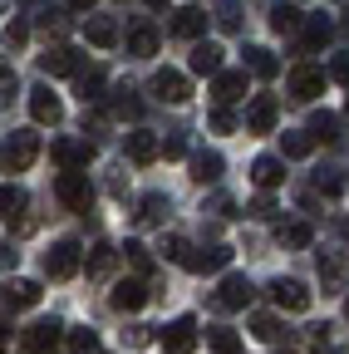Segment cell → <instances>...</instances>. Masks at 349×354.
Wrapping results in <instances>:
<instances>
[{
    "instance_id": "54",
    "label": "cell",
    "mask_w": 349,
    "mask_h": 354,
    "mask_svg": "<svg viewBox=\"0 0 349 354\" xmlns=\"http://www.w3.org/2000/svg\"><path fill=\"white\" fill-rule=\"evenodd\" d=\"M344 113H349V109H344Z\"/></svg>"
},
{
    "instance_id": "2",
    "label": "cell",
    "mask_w": 349,
    "mask_h": 354,
    "mask_svg": "<svg viewBox=\"0 0 349 354\" xmlns=\"http://www.w3.org/2000/svg\"><path fill=\"white\" fill-rule=\"evenodd\" d=\"M55 197H59L69 212H84V216H89V207H94V183H89L84 172H59Z\"/></svg>"
},
{
    "instance_id": "24",
    "label": "cell",
    "mask_w": 349,
    "mask_h": 354,
    "mask_svg": "<svg viewBox=\"0 0 349 354\" xmlns=\"http://www.w3.org/2000/svg\"><path fill=\"white\" fill-rule=\"evenodd\" d=\"M251 335H256L261 344H285V339H290V330H285L276 315H251Z\"/></svg>"
},
{
    "instance_id": "11",
    "label": "cell",
    "mask_w": 349,
    "mask_h": 354,
    "mask_svg": "<svg viewBox=\"0 0 349 354\" xmlns=\"http://www.w3.org/2000/svg\"><path fill=\"white\" fill-rule=\"evenodd\" d=\"M39 59V69H45V74H84V64H79V50H69V44H50V50L45 55H35Z\"/></svg>"
},
{
    "instance_id": "1",
    "label": "cell",
    "mask_w": 349,
    "mask_h": 354,
    "mask_svg": "<svg viewBox=\"0 0 349 354\" xmlns=\"http://www.w3.org/2000/svg\"><path fill=\"white\" fill-rule=\"evenodd\" d=\"M59 339H69V335H64V325H59L55 315H50V320H35V325L20 330V354H55Z\"/></svg>"
},
{
    "instance_id": "31",
    "label": "cell",
    "mask_w": 349,
    "mask_h": 354,
    "mask_svg": "<svg viewBox=\"0 0 349 354\" xmlns=\"http://www.w3.org/2000/svg\"><path fill=\"white\" fill-rule=\"evenodd\" d=\"M128 55H138V59H148V55H158V30H133L128 35Z\"/></svg>"
},
{
    "instance_id": "27",
    "label": "cell",
    "mask_w": 349,
    "mask_h": 354,
    "mask_svg": "<svg viewBox=\"0 0 349 354\" xmlns=\"http://www.w3.org/2000/svg\"><path fill=\"white\" fill-rule=\"evenodd\" d=\"M74 94H79L84 104H99V99H104V69H84V74L74 79Z\"/></svg>"
},
{
    "instance_id": "12",
    "label": "cell",
    "mask_w": 349,
    "mask_h": 354,
    "mask_svg": "<svg viewBox=\"0 0 349 354\" xmlns=\"http://www.w3.org/2000/svg\"><path fill=\"white\" fill-rule=\"evenodd\" d=\"M123 153H128V162L148 167L153 158H162V143H158V133H148V128H133V133H128V143H123Z\"/></svg>"
},
{
    "instance_id": "3",
    "label": "cell",
    "mask_w": 349,
    "mask_h": 354,
    "mask_svg": "<svg viewBox=\"0 0 349 354\" xmlns=\"http://www.w3.org/2000/svg\"><path fill=\"white\" fill-rule=\"evenodd\" d=\"M158 344H162L167 354H192V349L202 344V330H197V320H192V315H178L172 325H162Z\"/></svg>"
},
{
    "instance_id": "33",
    "label": "cell",
    "mask_w": 349,
    "mask_h": 354,
    "mask_svg": "<svg viewBox=\"0 0 349 354\" xmlns=\"http://www.w3.org/2000/svg\"><path fill=\"white\" fill-rule=\"evenodd\" d=\"M330 35H334V25H330L325 15H310V20H305V44H310V50H320Z\"/></svg>"
},
{
    "instance_id": "17",
    "label": "cell",
    "mask_w": 349,
    "mask_h": 354,
    "mask_svg": "<svg viewBox=\"0 0 349 354\" xmlns=\"http://www.w3.org/2000/svg\"><path fill=\"white\" fill-rule=\"evenodd\" d=\"M143 300H148V286H143L138 276L118 281V286H113V295H109V305H113V310H143Z\"/></svg>"
},
{
    "instance_id": "55",
    "label": "cell",
    "mask_w": 349,
    "mask_h": 354,
    "mask_svg": "<svg viewBox=\"0 0 349 354\" xmlns=\"http://www.w3.org/2000/svg\"><path fill=\"white\" fill-rule=\"evenodd\" d=\"M344 310H349V305H344Z\"/></svg>"
},
{
    "instance_id": "40",
    "label": "cell",
    "mask_w": 349,
    "mask_h": 354,
    "mask_svg": "<svg viewBox=\"0 0 349 354\" xmlns=\"http://www.w3.org/2000/svg\"><path fill=\"white\" fill-rule=\"evenodd\" d=\"M25 39H30V25H25V20H10V25H6V50H20Z\"/></svg>"
},
{
    "instance_id": "28",
    "label": "cell",
    "mask_w": 349,
    "mask_h": 354,
    "mask_svg": "<svg viewBox=\"0 0 349 354\" xmlns=\"http://www.w3.org/2000/svg\"><path fill=\"white\" fill-rule=\"evenodd\" d=\"M271 30H276V35H295V30H305V20H300L295 6H285V0H281V6L271 10Z\"/></svg>"
},
{
    "instance_id": "41",
    "label": "cell",
    "mask_w": 349,
    "mask_h": 354,
    "mask_svg": "<svg viewBox=\"0 0 349 354\" xmlns=\"http://www.w3.org/2000/svg\"><path fill=\"white\" fill-rule=\"evenodd\" d=\"M123 251H128V261H133V271H138V276H148V271H153V261H148V251H143L138 241H128Z\"/></svg>"
},
{
    "instance_id": "48",
    "label": "cell",
    "mask_w": 349,
    "mask_h": 354,
    "mask_svg": "<svg viewBox=\"0 0 349 354\" xmlns=\"http://www.w3.org/2000/svg\"><path fill=\"white\" fill-rule=\"evenodd\" d=\"M202 212H216V216H232V197H211V207H202Z\"/></svg>"
},
{
    "instance_id": "53",
    "label": "cell",
    "mask_w": 349,
    "mask_h": 354,
    "mask_svg": "<svg viewBox=\"0 0 349 354\" xmlns=\"http://www.w3.org/2000/svg\"><path fill=\"white\" fill-rule=\"evenodd\" d=\"M148 6H153V10H162V6H167V0H148Z\"/></svg>"
},
{
    "instance_id": "39",
    "label": "cell",
    "mask_w": 349,
    "mask_h": 354,
    "mask_svg": "<svg viewBox=\"0 0 349 354\" xmlns=\"http://www.w3.org/2000/svg\"><path fill=\"white\" fill-rule=\"evenodd\" d=\"M113 113H118V118H138V99H133V88H118V94H113Z\"/></svg>"
},
{
    "instance_id": "37",
    "label": "cell",
    "mask_w": 349,
    "mask_h": 354,
    "mask_svg": "<svg viewBox=\"0 0 349 354\" xmlns=\"http://www.w3.org/2000/svg\"><path fill=\"white\" fill-rule=\"evenodd\" d=\"M276 236H281V246H310V236H315V232L305 227V221H290V227H281Z\"/></svg>"
},
{
    "instance_id": "14",
    "label": "cell",
    "mask_w": 349,
    "mask_h": 354,
    "mask_svg": "<svg viewBox=\"0 0 349 354\" xmlns=\"http://www.w3.org/2000/svg\"><path fill=\"white\" fill-rule=\"evenodd\" d=\"M30 118H35V123H50V128H55V123L64 118V104H59V94H50L45 84H39V88H30Z\"/></svg>"
},
{
    "instance_id": "23",
    "label": "cell",
    "mask_w": 349,
    "mask_h": 354,
    "mask_svg": "<svg viewBox=\"0 0 349 354\" xmlns=\"http://www.w3.org/2000/svg\"><path fill=\"white\" fill-rule=\"evenodd\" d=\"M25 202H30L25 187H10V183H6V192H0V212H6V221H10L15 232L25 227Z\"/></svg>"
},
{
    "instance_id": "30",
    "label": "cell",
    "mask_w": 349,
    "mask_h": 354,
    "mask_svg": "<svg viewBox=\"0 0 349 354\" xmlns=\"http://www.w3.org/2000/svg\"><path fill=\"white\" fill-rule=\"evenodd\" d=\"M305 133H310L315 143H334V138H339V118H334V113H315Z\"/></svg>"
},
{
    "instance_id": "35",
    "label": "cell",
    "mask_w": 349,
    "mask_h": 354,
    "mask_svg": "<svg viewBox=\"0 0 349 354\" xmlns=\"http://www.w3.org/2000/svg\"><path fill=\"white\" fill-rule=\"evenodd\" d=\"M69 349H74V354H94V349H99V330H89V325L69 330Z\"/></svg>"
},
{
    "instance_id": "20",
    "label": "cell",
    "mask_w": 349,
    "mask_h": 354,
    "mask_svg": "<svg viewBox=\"0 0 349 354\" xmlns=\"http://www.w3.org/2000/svg\"><path fill=\"white\" fill-rule=\"evenodd\" d=\"M84 39H89L94 50H113V44H118V25L109 15H94V20H84Z\"/></svg>"
},
{
    "instance_id": "9",
    "label": "cell",
    "mask_w": 349,
    "mask_h": 354,
    "mask_svg": "<svg viewBox=\"0 0 349 354\" xmlns=\"http://www.w3.org/2000/svg\"><path fill=\"white\" fill-rule=\"evenodd\" d=\"M271 300H276V310H285V315H300V310H310V290H305L300 281H271Z\"/></svg>"
},
{
    "instance_id": "5",
    "label": "cell",
    "mask_w": 349,
    "mask_h": 354,
    "mask_svg": "<svg viewBox=\"0 0 349 354\" xmlns=\"http://www.w3.org/2000/svg\"><path fill=\"white\" fill-rule=\"evenodd\" d=\"M325 69H315V64H295L290 69V79H285V88H290V99H300V104H310V99H320L325 94Z\"/></svg>"
},
{
    "instance_id": "44",
    "label": "cell",
    "mask_w": 349,
    "mask_h": 354,
    "mask_svg": "<svg viewBox=\"0 0 349 354\" xmlns=\"http://www.w3.org/2000/svg\"><path fill=\"white\" fill-rule=\"evenodd\" d=\"M207 123H211L216 133H232V128H236V118H232L227 109H211V118H207Z\"/></svg>"
},
{
    "instance_id": "26",
    "label": "cell",
    "mask_w": 349,
    "mask_h": 354,
    "mask_svg": "<svg viewBox=\"0 0 349 354\" xmlns=\"http://www.w3.org/2000/svg\"><path fill=\"white\" fill-rule=\"evenodd\" d=\"M222 167H227L222 153H197V158H192V183H202V187L216 183V177H222Z\"/></svg>"
},
{
    "instance_id": "10",
    "label": "cell",
    "mask_w": 349,
    "mask_h": 354,
    "mask_svg": "<svg viewBox=\"0 0 349 354\" xmlns=\"http://www.w3.org/2000/svg\"><path fill=\"white\" fill-rule=\"evenodd\" d=\"M211 99H216V109L246 99V69H222V74L211 79Z\"/></svg>"
},
{
    "instance_id": "16",
    "label": "cell",
    "mask_w": 349,
    "mask_h": 354,
    "mask_svg": "<svg viewBox=\"0 0 349 354\" xmlns=\"http://www.w3.org/2000/svg\"><path fill=\"white\" fill-rule=\"evenodd\" d=\"M251 183H256V187H266V192L281 187V183H285V162L271 158V153H261V158L251 162Z\"/></svg>"
},
{
    "instance_id": "52",
    "label": "cell",
    "mask_w": 349,
    "mask_h": 354,
    "mask_svg": "<svg viewBox=\"0 0 349 354\" xmlns=\"http://www.w3.org/2000/svg\"><path fill=\"white\" fill-rule=\"evenodd\" d=\"M69 6H74V10H94V0H69Z\"/></svg>"
},
{
    "instance_id": "32",
    "label": "cell",
    "mask_w": 349,
    "mask_h": 354,
    "mask_svg": "<svg viewBox=\"0 0 349 354\" xmlns=\"http://www.w3.org/2000/svg\"><path fill=\"white\" fill-rule=\"evenodd\" d=\"M162 212H167V197H162V192H148V197L138 202V221H143V227H158Z\"/></svg>"
},
{
    "instance_id": "6",
    "label": "cell",
    "mask_w": 349,
    "mask_h": 354,
    "mask_svg": "<svg viewBox=\"0 0 349 354\" xmlns=\"http://www.w3.org/2000/svg\"><path fill=\"white\" fill-rule=\"evenodd\" d=\"M39 158V133H10L6 138V172H25Z\"/></svg>"
},
{
    "instance_id": "8",
    "label": "cell",
    "mask_w": 349,
    "mask_h": 354,
    "mask_svg": "<svg viewBox=\"0 0 349 354\" xmlns=\"http://www.w3.org/2000/svg\"><path fill=\"white\" fill-rule=\"evenodd\" d=\"M276 118H281L276 94H256L246 109V133H276Z\"/></svg>"
},
{
    "instance_id": "4",
    "label": "cell",
    "mask_w": 349,
    "mask_h": 354,
    "mask_svg": "<svg viewBox=\"0 0 349 354\" xmlns=\"http://www.w3.org/2000/svg\"><path fill=\"white\" fill-rule=\"evenodd\" d=\"M79 261H84V251H79V241H55L50 251H45V276L50 281H69L74 271H79Z\"/></svg>"
},
{
    "instance_id": "43",
    "label": "cell",
    "mask_w": 349,
    "mask_h": 354,
    "mask_svg": "<svg viewBox=\"0 0 349 354\" xmlns=\"http://www.w3.org/2000/svg\"><path fill=\"white\" fill-rule=\"evenodd\" d=\"M330 79L334 84H349V55H334L330 59Z\"/></svg>"
},
{
    "instance_id": "25",
    "label": "cell",
    "mask_w": 349,
    "mask_h": 354,
    "mask_svg": "<svg viewBox=\"0 0 349 354\" xmlns=\"http://www.w3.org/2000/svg\"><path fill=\"white\" fill-rule=\"evenodd\" d=\"M192 74H211V79L222 74V44H211V39L197 44L192 50Z\"/></svg>"
},
{
    "instance_id": "50",
    "label": "cell",
    "mask_w": 349,
    "mask_h": 354,
    "mask_svg": "<svg viewBox=\"0 0 349 354\" xmlns=\"http://www.w3.org/2000/svg\"><path fill=\"white\" fill-rule=\"evenodd\" d=\"M15 88H20V84H15V74L6 69V74H0V94H6V99H10V94H15Z\"/></svg>"
},
{
    "instance_id": "45",
    "label": "cell",
    "mask_w": 349,
    "mask_h": 354,
    "mask_svg": "<svg viewBox=\"0 0 349 354\" xmlns=\"http://www.w3.org/2000/svg\"><path fill=\"white\" fill-rule=\"evenodd\" d=\"M315 187H320L325 197H334V192H339L344 183H339V177H334V172H320V177H315Z\"/></svg>"
},
{
    "instance_id": "46",
    "label": "cell",
    "mask_w": 349,
    "mask_h": 354,
    "mask_svg": "<svg viewBox=\"0 0 349 354\" xmlns=\"http://www.w3.org/2000/svg\"><path fill=\"white\" fill-rule=\"evenodd\" d=\"M251 216H261V221L276 216V202H271V197H256V202H251Z\"/></svg>"
},
{
    "instance_id": "29",
    "label": "cell",
    "mask_w": 349,
    "mask_h": 354,
    "mask_svg": "<svg viewBox=\"0 0 349 354\" xmlns=\"http://www.w3.org/2000/svg\"><path fill=\"white\" fill-rule=\"evenodd\" d=\"M113 261H118V251H113L109 241H99V246L89 251V276H94V281H104V276L113 271Z\"/></svg>"
},
{
    "instance_id": "38",
    "label": "cell",
    "mask_w": 349,
    "mask_h": 354,
    "mask_svg": "<svg viewBox=\"0 0 349 354\" xmlns=\"http://www.w3.org/2000/svg\"><path fill=\"white\" fill-rule=\"evenodd\" d=\"M162 256L178 261V266H187V261H192V246H187L182 236H167V241H162Z\"/></svg>"
},
{
    "instance_id": "34",
    "label": "cell",
    "mask_w": 349,
    "mask_h": 354,
    "mask_svg": "<svg viewBox=\"0 0 349 354\" xmlns=\"http://www.w3.org/2000/svg\"><path fill=\"white\" fill-rule=\"evenodd\" d=\"M207 339H211V349H216V354H241V339H236V330H222V325H211V330H207Z\"/></svg>"
},
{
    "instance_id": "47",
    "label": "cell",
    "mask_w": 349,
    "mask_h": 354,
    "mask_svg": "<svg viewBox=\"0 0 349 354\" xmlns=\"http://www.w3.org/2000/svg\"><path fill=\"white\" fill-rule=\"evenodd\" d=\"M182 153H187L182 138H167V143H162V158H182Z\"/></svg>"
},
{
    "instance_id": "22",
    "label": "cell",
    "mask_w": 349,
    "mask_h": 354,
    "mask_svg": "<svg viewBox=\"0 0 349 354\" xmlns=\"http://www.w3.org/2000/svg\"><path fill=\"white\" fill-rule=\"evenodd\" d=\"M35 300H39V281H25V276L6 281V305L10 310H30Z\"/></svg>"
},
{
    "instance_id": "42",
    "label": "cell",
    "mask_w": 349,
    "mask_h": 354,
    "mask_svg": "<svg viewBox=\"0 0 349 354\" xmlns=\"http://www.w3.org/2000/svg\"><path fill=\"white\" fill-rule=\"evenodd\" d=\"M216 25H222V30H236L241 25V6H236V0H227V6L216 10Z\"/></svg>"
},
{
    "instance_id": "21",
    "label": "cell",
    "mask_w": 349,
    "mask_h": 354,
    "mask_svg": "<svg viewBox=\"0 0 349 354\" xmlns=\"http://www.w3.org/2000/svg\"><path fill=\"white\" fill-rule=\"evenodd\" d=\"M246 69H251L256 79H276V74H281V59L266 50V44H246Z\"/></svg>"
},
{
    "instance_id": "15",
    "label": "cell",
    "mask_w": 349,
    "mask_h": 354,
    "mask_svg": "<svg viewBox=\"0 0 349 354\" xmlns=\"http://www.w3.org/2000/svg\"><path fill=\"white\" fill-rule=\"evenodd\" d=\"M251 295H256V286H251L246 276H227L222 290H216V310H246Z\"/></svg>"
},
{
    "instance_id": "19",
    "label": "cell",
    "mask_w": 349,
    "mask_h": 354,
    "mask_svg": "<svg viewBox=\"0 0 349 354\" xmlns=\"http://www.w3.org/2000/svg\"><path fill=\"white\" fill-rule=\"evenodd\" d=\"M178 39H197L202 30H207V15L197 10V6H182V10H172V25H167Z\"/></svg>"
},
{
    "instance_id": "13",
    "label": "cell",
    "mask_w": 349,
    "mask_h": 354,
    "mask_svg": "<svg viewBox=\"0 0 349 354\" xmlns=\"http://www.w3.org/2000/svg\"><path fill=\"white\" fill-rule=\"evenodd\" d=\"M50 158L64 167V172H79V167H89L94 162V143H74V138H59L50 148Z\"/></svg>"
},
{
    "instance_id": "49",
    "label": "cell",
    "mask_w": 349,
    "mask_h": 354,
    "mask_svg": "<svg viewBox=\"0 0 349 354\" xmlns=\"http://www.w3.org/2000/svg\"><path fill=\"white\" fill-rule=\"evenodd\" d=\"M148 339H153L148 330H123V344H133V349H138V344H148Z\"/></svg>"
},
{
    "instance_id": "51",
    "label": "cell",
    "mask_w": 349,
    "mask_h": 354,
    "mask_svg": "<svg viewBox=\"0 0 349 354\" xmlns=\"http://www.w3.org/2000/svg\"><path fill=\"white\" fill-rule=\"evenodd\" d=\"M315 354H349V349H339V344H330V339H315Z\"/></svg>"
},
{
    "instance_id": "7",
    "label": "cell",
    "mask_w": 349,
    "mask_h": 354,
    "mask_svg": "<svg viewBox=\"0 0 349 354\" xmlns=\"http://www.w3.org/2000/svg\"><path fill=\"white\" fill-rule=\"evenodd\" d=\"M153 94H158L162 104H187V99H192V84H187V74H178V69H158V74H153Z\"/></svg>"
},
{
    "instance_id": "36",
    "label": "cell",
    "mask_w": 349,
    "mask_h": 354,
    "mask_svg": "<svg viewBox=\"0 0 349 354\" xmlns=\"http://www.w3.org/2000/svg\"><path fill=\"white\" fill-rule=\"evenodd\" d=\"M310 148H315L310 133H285V138H281V153H285V158H305Z\"/></svg>"
},
{
    "instance_id": "18",
    "label": "cell",
    "mask_w": 349,
    "mask_h": 354,
    "mask_svg": "<svg viewBox=\"0 0 349 354\" xmlns=\"http://www.w3.org/2000/svg\"><path fill=\"white\" fill-rule=\"evenodd\" d=\"M222 266H232V246H202V251H192L187 271L192 276H207V271H222Z\"/></svg>"
}]
</instances>
